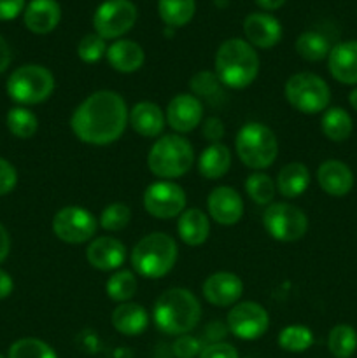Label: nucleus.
Segmentation results:
<instances>
[{
	"label": "nucleus",
	"mask_w": 357,
	"mask_h": 358,
	"mask_svg": "<svg viewBox=\"0 0 357 358\" xmlns=\"http://www.w3.org/2000/svg\"><path fill=\"white\" fill-rule=\"evenodd\" d=\"M27 7L24 0H0V21H10L20 16Z\"/></svg>",
	"instance_id": "44"
},
{
	"label": "nucleus",
	"mask_w": 357,
	"mask_h": 358,
	"mask_svg": "<svg viewBox=\"0 0 357 358\" xmlns=\"http://www.w3.org/2000/svg\"><path fill=\"white\" fill-rule=\"evenodd\" d=\"M86 261L98 271H118L126 261V245L114 236H98L86 248Z\"/></svg>",
	"instance_id": "18"
},
{
	"label": "nucleus",
	"mask_w": 357,
	"mask_h": 358,
	"mask_svg": "<svg viewBox=\"0 0 357 358\" xmlns=\"http://www.w3.org/2000/svg\"><path fill=\"white\" fill-rule=\"evenodd\" d=\"M139 20V10L132 0H104L93 14L94 34L105 41L122 38Z\"/></svg>",
	"instance_id": "10"
},
{
	"label": "nucleus",
	"mask_w": 357,
	"mask_h": 358,
	"mask_svg": "<svg viewBox=\"0 0 357 358\" xmlns=\"http://www.w3.org/2000/svg\"><path fill=\"white\" fill-rule=\"evenodd\" d=\"M7 358H58L52 346L37 338H21L10 345Z\"/></svg>",
	"instance_id": "37"
},
{
	"label": "nucleus",
	"mask_w": 357,
	"mask_h": 358,
	"mask_svg": "<svg viewBox=\"0 0 357 358\" xmlns=\"http://www.w3.org/2000/svg\"><path fill=\"white\" fill-rule=\"evenodd\" d=\"M62 21V7L58 0H31L23 10V23L31 34L48 35Z\"/></svg>",
	"instance_id": "22"
},
{
	"label": "nucleus",
	"mask_w": 357,
	"mask_h": 358,
	"mask_svg": "<svg viewBox=\"0 0 357 358\" xmlns=\"http://www.w3.org/2000/svg\"><path fill=\"white\" fill-rule=\"evenodd\" d=\"M245 194L259 206H268L275 201L276 184L265 171H254L245 178Z\"/></svg>",
	"instance_id": "33"
},
{
	"label": "nucleus",
	"mask_w": 357,
	"mask_h": 358,
	"mask_svg": "<svg viewBox=\"0 0 357 358\" xmlns=\"http://www.w3.org/2000/svg\"><path fill=\"white\" fill-rule=\"evenodd\" d=\"M234 152L241 164L252 171H265L279 157V138L262 122H247L241 126L234 138Z\"/></svg>",
	"instance_id": "6"
},
{
	"label": "nucleus",
	"mask_w": 357,
	"mask_h": 358,
	"mask_svg": "<svg viewBox=\"0 0 357 358\" xmlns=\"http://www.w3.org/2000/svg\"><path fill=\"white\" fill-rule=\"evenodd\" d=\"M164 117H167V124L177 135H188L203 122L205 107H203V101L195 94L178 93L168 101Z\"/></svg>",
	"instance_id": "14"
},
{
	"label": "nucleus",
	"mask_w": 357,
	"mask_h": 358,
	"mask_svg": "<svg viewBox=\"0 0 357 358\" xmlns=\"http://www.w3.org/2000/svg\"><path fill=\"white\" fill-rule=\"evenodd\" d=\"M132 222V208L126 203H111L105 206L98 219V226L108 233H118Z\"/></svg>",
	"instance_id": "38"
},
{
	"label": "nucleus",
	"mask_w": 357,
	"mask_h": 358,
	"mask_svg": "<svg viewBox=\"0 0 357 358\" xmlns=\"http://www.w3.org/2000/svg\"><path fill=\"white\" fill-rule=\"evenodd\" d=\"M18 184V171L7 159L0 157V196L10 194Z\"/></svg>",
	"instance_id": "41"
},
{
	"label": "nucleus",
	"mask_w": 357,
	"mask_h": 358,
	"mask_svg": "<svg viewBox=\"0 0 357 358\" xmlns=\"http://www.w3.org/2000/svg\"><path fill=\"white\" fill-rule=\"evenodd\" d=\"M200 128H202L203 138L210 143H219L220 140H223L224 133H226V129H224V122L220 121L219 117H214V115L203 119Z\"/></svg>",
	"instance_id": "42"
},
{
	"label": "nucleus",
	"mask_w": 357,
	"mask_h": 358,
	"mask_svg": "<svg viewBox=\"0 0 357 358\" xmlns=\"http://www.w3.org/2000/svg\"><path fill=\"white\" fill-rule=\"evenodd\" d=\"M189 90L200 100H206L209 103H220L226 96V87L219 80L214 70H200L189 79Z\"/></svg>",
	"instance_id": "31"
},
{
	"label": "nucleus",
	"mask_w": 357,
	"mask_h": 358,
	"mask_svg": "<svg viewBox=\"0 0 357 358\" xmlns=\"http://www.w3.org/2000/svg\"><path fill=\"white\" fill-rule=\"evenodd\" d=\"M128 126L144 138H160L167 126V117L160 105L144 100L130 108Z\"/></svg>",
	"instance_id": "20"
},
{
	"label": "nucleus",
	"mask_w": 357,
	"mask_h": 358,
	"mask_svg": "<svg viewBox=\"0 0 357 358\" xmlns=\"http://www.w3.org/2000/svg\"><path fill=\"white\" fill-rule=\"evenodd\" d=\"M10 62H13V51H10V45L7 44L6 38L0 35V73H4L7 69H9Z\"/></svg>",
	"instance_id": "46"
},
{
	"label": "nucleus",
	"mask_w": 357,
	"mask_h": 358,
	"mask_svg": "<svg viewBox=\"0 0 357 358\" xmlns=\"http://www.w3.org/2000/svg\"><path fill=\"white\" fill-rule=\"evenodd\" d=\"M233 154L226 143H210L198 157V171L206 180H219L230 171Z\"/></svg>",
	"instance_id": "26"
},
{
	"label": "nucleus",
	"mask_w": 357,
	"mask_h": 358,
	"mask_svg": "<svg viewBox=\"0 0 357 358\" xmlns=\"http://www.w3.org/2000/svg\"><path fill=\"white\" fill-rule=\"evenodd\" d=\"M230 334L241 341H255L270 329V315L255 301H240L230 308L226 317Z\"/></svg>",
	"instance_id": "13"
},
{
	"label": "nucleus",
	"mask_w": 357,
	"mask_h": 358,
	"mask_svg": "<svg viewBox=\"0 0 357 358\" xmlns=\"http://www.w3.org/2000/svg\"><path fill=\"white\" fill-rule=\"evenodd\" d=\"M294 48H296V52L300 55L301 59L317 63L322 62V59H328L332 45L329 38L324 34H321V31L307 30L298 35Z\"/></svg>",
	"instance_id": "29"
},
{
	"label": "nucleus",
	"mask_w": 357,
	"mask_h": 358,
	"mask_svg": "<svg viewBox=\"0 0 357 358\" xmlns=\"http://www.w3.org/2000/svg\"><path fill=\"white\" fill-rule=\"evenodd\" d=\"M111 322L112 327H114L119 334L133 338V336H140L147 331L150 322V315L142 304L130 301V303L118 304V306L112 310Z\"/></svg>",
	"instance_id": "24"
},
{
	"label": "nucleus",
	"mask_w": 357,
	"mask_h": 358,
	"mask_svg": "<svg viewBox=\"0 0 357 358\" xmlns=\"http://www.w3.org/2000/svg\"><path fill=\"white\" fill-rule=\"evenodd\" d=\"M10 252V236L7 233L6 227L0 224V262H4L7 259Z\"/></svg>",
	"instance_id": "48"
},
{
	"label": "nucleus",
	"mask_w": 357,
	"mask_h": 358,
	"mask_svg": "<svg viewBox=\"0 0 357 358\" xmlns=\"http://www.w3.org/2000/svg\"><path fill=\"white\" fill-rule=\"evenodd\" d=\"M55 87L56 80L51 70L37 63L18 66L6 84L9 98L20 107L44 103L52 96Z\"/></svg>",
	"instance_id": "7"
},
{
	"label": "nucleus",
	"mask_w": 357,
	"mask_h": 358,
	"mask_svg": "<svg viewBox=\"0 0 357 358\" xmlns=\"http://www.w3.org/2000/svg\"><path fill=\"white\" fill-rule=\"evenodd\" d=\"M328 350L335 358H350L357 352V331L349 324H338L329 331Z\"/></svg>",
	"instance_id": "34"
},
{
	"label": "nucleus",
	"mask_w": 357,
	"mask_h": 358,
	"mask_svg": "<svg viewBox=\"0 0 357 358\" xmlns=\"http://www.w3.org/2000/svg\"><path fill=\"white\" fill-rule=\"evenodd\" d=\"M139 290V280L133 269H118L105 282V294L114 303H130Z\"/></svg>",
	"instance_id": "30"
},
{
	"label": "nucleus",
	"mask_w": 357,
	"mask_h": 358,
	"mask_svg": "<svg viewBox=\"0 0 357 358\" xmlns=\"http://www.w3.org/2000/svg\"><path fill=\"white\" fill-rule=\"evenodd\" d=\"M7 129L13 133L16 138L28 140L37 133L38 119L28 107H13L6 115Z\"/></svg>",
	"instance_id": "36"
},
{
	"label": "nucleus",
	"mask_w": 357,
	"mask_h": 358,
	"mask_svg": "<svg viewBox=\"0 0 357 358\" xmlns=\"http://www.w3.org/2000/svg\"><path fill=\"white\" fill-rule=\"evenodd\" d=\"M322 135L335 143H342L350 138L354 131L352 115L343 107H329L321 117Z\"/></svg>",
	"instance_id": "28"
},
{
	"label": "nucleus",
	"mask_w": 357,
	"mask_h": 358,
	"mask_svg": "<svg viewBox=\"0 0 357 358\" xmlns=\"http://www.w3.org/2000/svg\"><path fill=\"white\" fill-rule=\"evenodd\" d=\"M245 41L255 49H272L282 41V24L270 13H251L245 16Z\"/></svg>",
	"instance_id": "17"
},
{
	"label": "nucleus",
	"mask_w": 357,
	"mask_h": 358,
	"mask_svg": "<svg viewBox=\"0 0 357 358\" xmlns=\"http://www.w3.org/2000/svg\"><path fill=\"white\" fill-rule=\"evenodd\" d=\"M195 13L196 0H158V14L168 28L186 27Z\"/></svg>",
	"instance_id": "32"
},
{
	"label": "nucleus",
	"mask_w": 357,
	"mask_h": 358,
	"mask_svg": "<svg viewBox=\"0 0 357 358\" xmlns=\"http://www.w3.org/2000/svg\"><path fill=\"white\" fill-rule=\"evenodd\" d=\"M202 294L216 308H231L244 296V282L231 271L212 273L202 285Z\"/></svg>",
	"instance_id": "16"
},
{
	"label": "nucleus",
	"mask_w": 357,
	"mask_h": 358,
	"mask_svg": "<svg viewBox=\"0 0 357 358\" xmlns=\"http://www.w3.org/2000/svg\"><path fill=\"white\" fill-rule=\"evenodd\" d=\"M198 358H238V352L233 345L226 341L210 343L203 346Z\"/></svg>",
	"instance_id": "43"
},
{
	"label": "nucleus",
	"mask_w": 357,
	"mask_h": 358,
	"mask_svg": "<svg viewBox=\"0 0 357 358\" xmlns=\"http://www.w3.org/2000/svg\"><path fill=\"white\" fill-rule=\"evenodd\" d=\"M286 101L294 108L307 115L322 114L331 103V87L314 72L293 73L284 86Z\"/></svg>",
	"instance_id": "8"
},
{
	"label": "nucleus",
	"mask_w": 357,
	"mask_h": 358,
	"mask_svg": "<svg viewBox=\"0 0 357 358\" xmlns=\"http://www.w3.org/2000/svg\"><path fill=\"white\" fill-rule=\"evenodd\" d=\"M318 187L331 198H343L354 189V171L346 163L340 159H326L315 173Z\"/></svg>",
	"instance_id": "19"
},
{
	"label": "nucleus",
	"mask_w": 357,
	"mask_h": 358,
	"mask_svg": "<svg viewBox=\"0 0 357 358\" xmlns=\"http://www.w3.org/2000/svg\"><path fill=\"white\" fill-rule=\"evenodd\" d=\"M328 70L336 83L357 86V41L338 42L328 56Z\"/></svg>",
	"instance_id": "21"
},
{
	"label": "nucleus",
	"mask_w": 357,
	"mask_h": 358,
	"mask_svg": "<svg viewBox=\"0 0 357 358\" xmlns=\"http://www.w3.org/2000/svg\"><path fill=\"white\" fill-rule=\"evenodd\" d=\"M178 247L174 236L167 233H149L140 238L132 248L130 262L136 276L147 280H160L175 268Z\"/></svg>",
	"instance_id": "4"
},
{
	"label": "nucleus",
	"mask_w": 357,
	"mask_h": 358,
	"mask_svg": "<svg viewBox=\"0 0 357 358\" xmlns=\"http://www.w3.org/2000/svg\"><path fill=\"white\" fill-rule=\"evenodd\" d=\"M244 212V198L237 189L230 187V185H217L206 198V215L219 226H234L241 220Z\"/></svg>",
	"instance_id": "15"
},
{
	"label": "nucleus",
	"mask_w": 357,
	"mask_h": 358,
	"mask_svg": "<svg viewBox=\"0 0 357 358\" xmlns=\"http://www.w3.org/2000/svg\"><path fill=\"white\" fill-rule=\"evenodd\" d=\"M105 59L108 65L119 73H133L139 72L146 62V52L142 45L130 38H118L112 44H108Z\"/></svg>",
	"instance_id": "23"
},
{
	"label": "nucleus",
	"mask_w": 357,
	"mask_h": 358,
	"mask_svg": "<svg viewBox=\"0 0 357 358\" xmlns=\"http://www.w3.org/2000/svg\"><path fill=\"white\" fill-rule=\"evenodd\" d=\"M310 180V170H308L307 164L298 163V161L287 163L276 173V191L286 199L300 198L301 194L307 192Z\"/></svg>",
	"instance_id": "27"
},
{
	"label": "nucleus",
	"mask_w": 357,
	"mask_h": 358,
	"mask_svg": "<svg viewBox=\"0 0 357 358\" xmlns=\"http://www.w3.org/2000/svg\"><path fill=\"white\" fill-rule=\"evenodd\" d=\"M286 2L287 0H255V3H258L262 10H268V13L270 10L280 9Z\"/></svg>",
	"instance_id": "49"
},
{
	"label": "nucleus",
	"mask_w": 357,
	"mask_h": 358,
	"mask_svg": "<svg viewBox=\"0 0 357 358\" xmlns=\"http://www.w3.org/2000/svg\"><path fill=\"white\" fill-rule=\"evenodd\" d=\"M261 59L245 38L233 37L217 48L214 72L226 90H245L259 76Z\"/></svg>",
	"instance_id": "3"
},
{
	"label": "nucleus",
	"mask_w": 357,
	"mask_h": 358,
	"mask_svg": "<svg viewBox=\"0 0 357 358\" xmlns=\"http://www.w3.org/2000/svg\"><path fill=\"white\" fill-rule=\"evenodd\" d=\"M195 164V147L184 135L168 133L154 140L147 154V168L160 180H175Z\"/></svg>",
	"instance_id": "5"
},
{
	"label": "nucleus",
	"mask_w": 357,
	"mask_h": 358,
	"mask_svg": "<svg viewBox=\"0 0 357 358\" xmlns=\"http://www.w3.org/2000/svg\"><path fill=\"white\" fill-rule=\"evenodd\" d=\"M203 334H205L203 338L206 339V345H210V343L224 341V338L230 334V331H227L226 324H220L219 320H214V322H210L209 325H206L205 332H203Z\"/></svg>",
	"instance_id": "45"
},
{
	"label": "nucleus",
	"mask_w": 357,
	"mask_h": 358,
	"mask_svg": "<svg viewBox=\"0 0 357 358\" xmlns=\"http://www.w3.org/2000/svg\"><path fill=\"white\" fill-rule=\"evenodd\" d=\"M107 48V41L93 31V34L84 35L79 41V44H77V56H79L80 62L93 65V63H98L102 58H105Z\"/></svg>",
	"instance_id": "39"
},
{
	"label": "nucleus",
	"mask_w": 357,
	"mask_h": 358,
	"mask_svg": "<svg viewBox=\"0 0 357 358\" xmlns=\"http://www.w3.org/2000/svg\"><path fill=\"white\" fill-rule=\"evenodd\" d=\"M14 290V282L13 276L7 271L0 269V299H7V297L13 294Z\"/></svg>",
	"instance_id": "47"
},
{
	"label": "nucleus",
	"mask_w": 357,
	"mask_h": 358,
	"mask_svg": "<svg viewBox=\"0 0 357 358\" xmlns=\"http://www.w3.org/2000/svg\"><path fill=\"white\" fill-rule=\"evenodd\" d=\"M0 358H4V355H0Z\"/></svg>",
	"instance_id": "51"
},
{
	"label": "nucleus",
	"mask_w": 357,
	"mask_h": 358,
	"mask_svg": "<svg viewBox=\"0 0 357 358\" xmlns=\"http://www.w3.org/2000/svg\"><path fill=\"white\" fill-rule=\"evenodd\" d=\"M126 100L112 90L88 94L70 115V129L79 142L105 147L118 142L128 128Z\"/></svg>",
	"instance_id": "1"
},
{
	"label": "nucleus",
	"mask_w": 357,
	"mask_h": 358,
	"mask_svg": "<svg viewBox=\"0 0 357 358\" xmlns=\"http://www.w3.org/2000/svg\"><path fill=\"white\" fill-rule=\"evenodd\" d=\"M52 233L66 245L90 243L98 229V219L84 206L69 205L52 217Z\"/></svg>",
	"instance_id": "11"
},
{
	"label": "nucleus",
	"mask_w": 357,
	"mask_h": 358,
	"mask_svg": "<svg viewBox=\"0 0 357 358\" xmlns=\"http://www.w3.org/2000/svg\"><path fill=\"white\" fill-rule=\"evenodd\" d=\"M142 205L144 210L154 219H177L188 208V196L177 182L158 180L146 187Z\"/></svg>",
	"instance_id": "12"
},
{
	"label": "nucleus",
	"mask_w": 357,
	"mask_h": 358,
	"mask_svg": "<svg viewBox=\"0 0 357 358\" xmlns=\"http://www.w3.org/2000/svg\"><path fill=\"white\" fill-rule=\"evenodd\" d=\"M203 341L202 339L195 338L191 334H182L177 336V339L172 345V352L177 358H196L200 357L203 350Z\"/></svg>",
	"instance_id": "40"
},
{
	"label": "nucleus",
	"mask_w": 357,
	"mask_h": 358,
	"mask_svg": "<svg viewBox=\"0 0 357 358\" xmlns=\"http://www.w3.org/2000/svg\"><path fill=\"white\" fill-rule=\"evenodd\" d=\"M178 240L188 247H202L210 234V217L200 208H186L177 217Z\"/></svg>",
	"instance_id": "25"
},
{
	"label": "nucleus",
	"mask_w": 357,
	"mask_h": 358,
	"mask_svg": "<svg viewBox=\"0 0 357 358\" xmlns=\"http://www.w3.org/2000/svg\"><path fill=\"white\" fill-rule=\"evenodd\" d=\"M315 338L307 325L293 324L279 332V346L287 353H303L314 345Z\"/></svg>",
	"instance_id": "35"
},
{
	"label": "nucleus",
	"mask_w": 357,
	"mask_h": 358,
	"mask_svg": "<svg viewBox=\"0 0 357 358\" xmlns=\"http://www.w3.org/2000/svg\"><path fill=\"white\" fill-rule=\"evenodd\" d=\"M262 227L273 240L294 243L308 233V217L293 203L273 201L262 212Z\"/></svg>",
	"instance_id": "9"
},
{
	"label": "nucleus",
	"mask_w": 357,
	"mask_h": 358,
	"mask_svg": "<svg viewBox=\"0 0 357 358\" xmlns=\"http://www.w3.org/2000/svg\"><path fill=\"white\" fill-rule=\"evenodd\" d=\"M154 325L167 336L189 334L202 320V304L198 297L184 287H172L158 296L154 301L153 313Z\"/></svg>",
	"instance_id": "2"
},
{
	"label": "nucleus",
	"mask_w": 357,
	"mask_h": 358,
	"mask_svg": "<svg viewBox=\"0 0 357 358\" xmlns=\"http://www.w3.org/2000/svg\"><path fill=\"white\" fill-rule=\"evenodd\" d=\"M349 105L357 112V86H354V90L349 93Z\"/></svg>",
	"instance_id": "50"
}]
</instances>
